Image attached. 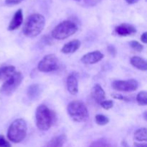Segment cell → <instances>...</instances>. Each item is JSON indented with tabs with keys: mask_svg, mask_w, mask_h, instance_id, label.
I'll use <instances>...</instances> for the list:
<instances>
[{
	"mask_svg": "<svg viewBox=\"0 0 147 147\" xmlns=\"http://www.w3.org/2000/svg\"><path fill=\"white\" fill-rule=\"evenodd\" d=\"M146 34H147V32H144L143 34H142V35L141 36V40H142V42L144 43V44H146V42H147Z\"/></svg>",
	"mask_w": 147,
	"mask_h": 147,
	"instance_id": "obj_30",
	"label": "cell"
},
{
	"mask_svg": "<svg viewBox=\"0 0 147 147\" xmlns=\"http://www.w3.org/2000/svg\"><path fill=\"white\" fill-rule=\"evenodd\" d=\"M75 1H80V0H75Z\"/></svg>",
	"mask_w": 147,
	"mask_h": 147,
	"instance_id": "obj_34",
	"label": "cell"
},
{
	"mask_svg": "<svg viewBox=\"0 0 147 147\" xmlns=\"http://www.w3.org/2000/svg\"><path fill=\"white\" fill-rule=\"evenodd\" d=\"M23 1H24V0H5V4L7 5L12 6L20 4Z\"/></svg>",
	"mask_w": 147,
	"mask_h": 147,
	"instance_id": "obj_27",
	"label": "cell"
},
{
	"mask_svg": "<svg viewBox=\"0 0 147 147\" xmlns=\"http://www.w3.org/2000/svg\"><path fill=\"white\" fill-rule=\"evenodd\" d=\"M0 147H11L9 142L4 138L3 135H0Z\"/></svg>",
	"mask_w": 147,
	"mask_h": 147,
	"instance_id": "obj_25",
	"label": "cell"
},
{
	"mask_svg": "<svg viewBox=\"0 0 147 147\" xmlns=\"http://www.w3.org/2000/svg\"><path fill=\"white\" fill-rule=\"evenodd\" d=\"M112 96H113V97L114 98L119 99V100H128L127 97H126V96H122V95L117 94V93H114V94H112Z\"/></svg>",
	"mask_w": 147,
	"mask_h": 147,
	"instance_id": "obj_28",
	"label": "cell"
},
{
	"mask_svg": "<svg viewBox=\"0 0 147 147\" xmlns=\"http://www.w3.org/2000/svg\"><path fill=\"white\" fill-rule=\"evenodd\" d=\"M146 113H147V112L146 111H145L144 113V120L145 121H146L147 120V118H146Z\"/></svg>",
	"mask_w": 147,
	"mask_h": 147,
	"instance_id": "obj_33",
	"label": "cell"
},
{
	"mask_svg": "<svg viewBox=\"0 0 147 147\" xmlns=\"http://www.w3.org/2000/svg\"><path fill=\"white\" fill-rule=\"evenodd\" d=\"M139 83L134 79L127 80H115L112 83V88L117 91L131 92L137 90Z\"/></svg>",
	"mask_w": 147,
	"mask_h": 147,
	"instance_id": "obj_8",
	"label": "cell"
},
{
	"mask_svg": "<svg viewBox=\"0 0 147 147\" xmlns=\"http://www.w3.org/2000/svg\"><path fill=\"white\" fill-rule=\"evenodd\" d=\"M139 1H140V0H126V2L129 4H135V3H137Z\"/></svg>",
	"mask_w": 147,
	"mask_h": 147,
	"instance_id": "obj_31",
	"label": "cell"
},
{
	"mask_svg": "<svg viewBox=\"0 0 147 147\" xmlns=\"http://www.w3.org/2000/svg\"><path fill=\"white\" fill-rule=\"evenodd\" d=\"M67 88L71 95H76L78 92V82L75 75L71 74L67 77Z\"/></svg>",
	"mask_w": 147,
	"mask_h": 147,
	"instance_id": "obj_14",
	"label": "cell"
},
{
	"mask_svg": "<svg viewBox=\"0 0 147 147\" xmlns=\"http://www.w3.org/2000/svg\"><path fill=\"white\" fill-rule=\"evenodd\" d=\"M59 67V60L54 54L45 56L37 65V69L42 73H50L57 70Z\"/></svg>",
	"mask_w": 147,
	"mask_h": 147,
	"instance_id": "obj_7",
	"label": "cell"
},
{
	"mask_svg": "<svg viewBox=\"0 0 147 147\" xmlns=\"http://www.w3.org/2000/svg\"><path fill=\"white\" fill-rule=\"evenodd\" d=\"M136 101L139 106H144L147 105V93L146 91L139 92L136 96Z\"/></svg>",
	"mask_w": 147,
	"mask_h": 147,
	"instance_id": "obj_20",
	"label": "cell"
},
{
	"mask_svg": "<svg viewBox=\"0 0 147 147\" xmlns=\"http://www.w3.org/2000/svg\"><path fill=\"white\" fill-rule=\"evenodd\" d=\"M100 105L103 109H106V110H109V109H112L113 106V102L111 100H103L101 103H100Z\"/></svg>",
	"mask_w": 147,
	"mask_h": 147,
	"instance_id": "obj_24",
	"label": "cell"
},
{
	"mask_svg": "<svg viewBox=\"0 0 147 147\" xmlns=\"http://www.w3.org/2000/svg\"><path fill=\"white\" fill-rule=\"evenodd\" d=\"M101 0H84V2L90 7H94L97 5Z\"/></svg>",
	"mask_w": 147,
	"mask_h": 147,
	"instance_id": "obj_26",
	"label": "cell"
},
{
	"mask_svg": "<svg viewBox=\"0 0 147 147\" xmlns=\"http://www.w3.org/2000/svg\"><path fill=\"white\" fill-rule=\"evenodd\" d=\"M78 26L73 22L65 20L57 24L52 31V37L55 40H65L78 31Z\"/></svg>",
	"mask_w": 147,
	"mask_h": 147,
	"instance_id": "obj_4",
	"label": "cell"
},
{
	"mask_svg": "<svg viewBox=\"0 0 147 147\" xmlns=\"http://www.w3.org/2000/svg\"><path fill=\"white\" fill-rule=\"evenodd\" d=\"M53 113L45 105H40L36 110L35 118L37 127L40 131H47L53 122Z\"/></svg>",
	"mask_w": 147,
	"mask_h": 147,
	"instance_id": "obj_3",
	"label": "cell"
},
{
	"mask_svg": "<svg viewBox=\"0 0 147 147\" xmlns=\"http://www.w3.org/2000/svg\"><path fill=\"white\" fill-rule=\"evenodd\" d=\"M23 80L20 72H15L6 80L0 88V93L4 96H11L16 91Z\"/></svg>",
	"mask_w": 147,
	"mask_h": 147,
	"instance_id": "obj_6",
	"label": "cell"
},
{
	"mask_svg": "<svg viewBox=\"0 0 147 147\" xmlns=\"http://www.w3.org/2000/svg\"><path fill=\"white\" fill-rule=\"evenodd\" d=\"M66 141L65 135H60L53 138L48 144V147H63Z\"/></svg>",
	"mask_w": 147,
	"mask_h": 147,
	"instance_id": "obj_18",
	"label": "cell"
},
{
	"mask_svg": "<svg viewBox=\"0 0 147 147\" xmlns=\"http://www.w3.org/2000/svg\"><path fill=\"white\" fill-rule=\"evenodd\" d=\"M91 96L95 101L97 102L98 103H100L104 100L106 98V93L101 86L99 84H96L92 88Z\"/></svg>",
	"mask_w": 147,
	"mask_h": 147,
	"instance_id": "obj_12",
	"label": "cell"
},
{
	"mask_svg": "<svg viewBox=\"0 0 147 147\" xmlns=\"http://www.w3.org/2000/svg\"><path fill=\"white\" fill-rule=\"evenodd\" d=\"M131 64L136 69L142 71H146L147 63L144 58L138 56H134L131 58Z\"/></svg>",
	"mask_w": 147,
	"mask_h": 147,
	"instance_id": "obj_15",
	"label": "cell"
},
{
	"mask_svg": "<svg viewBox=\"0 0 147 147\" xmlns=\"http://www.w3.org/2000/svg\"><path fill=\"white\" fill-rule=\"evenodd\" d=\"M14 73H15V67L13 65H7L0 67V80L9 78Z\"/></svg>",
	"mask_w": 147,
	"mask_h": 147,
	"instance_id": "obj_17",
	"label": "cell"
},
{
	"mask_svg": "<svg viewBox=\"0 0 147 147\" xmlns=\"http://www.w3.org/2000/svg\"><path fill=\"white\" fill-rule=\"evenodd\" d=\"M104 55L100 51H93L84 55L81 58V62L86 65H93L100 61Z\"/></svg>",
	"mask_w": 147,
	"mask_h": 147,
	"instance_id": "obj_9",
	"label": "cell"
},
{
	"mask_svg": "<svg viewBox=\"0 0 147 147\" xmlns=\"http://www.w3.org/2000/svg\"><path fill=\"white\" fill-rule=\"evenodd\" d=\"M23 22V14H22V10L21 9L17 10L14 14L12 20L10 22L8 26V30L9 31H13L21 26L22 23Z\"/></svg>",
	"mask_w": 147,
	"mask_h": 147,
	"instance_id": "obj_11",
	"label": "cell"
},
{
	"mask_svg": "<svg viewBox=\"0 0 147 147\" xmlns=\"http://www.w3.org/2000/svg\"><path fill=\"white\" fill-rule=\"evenodd\" d=\"M96 122L99 126H105L109 123V119L104 115L98 114L96 116Z\"/></svg>",
	"mask_w": 147,
	"mask_h": 147,
	"instance_id": "obj_21",
	"label": "cell"
},
{
	"mask_svg": "<svg viewBox=\"0 0 147 147\" xmlns=\"http://www.w3.org/2000/svg\"><path fill=\"white\" fill-rule=\"evenodd\" d=\"M136 147H147L146 144H135Z\"/></svg>",
	"mask_w": 147,
	"mask_h": 147,
	"instance_id": "obj_32",
	"label": "cell"
},
{
	"mask_svg": "<svg viewBox=\"0 0 147 147\" xmlns=\"http://www.w3.org/2000/svg\"><path fill=\"white\" fill-rule=\"evenodd\" d=\"M90 147H111V145L106 141L99 140L93 142Z\"/></svg>",
	"mask_w": 147,
	"mask_h": 147,
	"instance_id": "obj_23",
	"label": "cell"
},
{
	"mask_svg": "<svg viewBox=\"0 0 147 147\" xmlns=\"http://www.w3.org/2000/svg\"><path fill=\"white\" fill-rule=\"evenodd\" d=\"M115 32L120 36L126 37V36L132 35L136 32V30L133 25L129 24H121L117 26L115 29Z\"/></svg>",
	"mask_w": 147,
	"mask_h": 147,
	"instance_id": "obj_10",
	"label": "cell"
},
{
	"mask_svg": "<svg viewBox=\"0 0 147 147\" xmlns=\"http://www.w3.org/2000/svg\"><path fill=\"white\" fill-rule=\"evenodd\" d=\"M129 45L133 50L137 52H142L144 50V46L138 41H131L129 42Z\"/></svg>",
	"mask_w": 147,
	"mask_h": 147,
	"instance_id": "obj_22",
	"label": "cell"
},
{
	"mask_svg": "<svg viewBox=\"0 0 147 147\" xmlns=\"http://www.w3.org/2000/svg\"><path fill=\"white\" fill-rule=\"evenodd\" d=\"M27 126L25 121L22 119H17L10 124L7 131V138L14 143H20L26 137Z\"/></svg>",
	"mask_w": 147,
	"mask_h": 147,
	"instance_id": "obj_2",
	"label": "cell"
},
{
	"mask_svg": "<svg viewBox=\"0 0 147 147\" xmlns=\"http://www.w3.org/2000/svg\"><path fill=\"white\" fill-rule=\"evenodd\" d=\"M40 93H41V88L37 84L31 85L28 88L27 91V96L31 100H35L37 98H39Z\"/></svg>",
	"mask_w": 147,
	"mask_h": 147,
	"instance_id": "obj_16",
	"label": "cell"
},
{
	"mask_svg": "<svg viewBox=\"0 0 147 147\" xmlns=\"http://www.w3.org/2000/svg\"><path fill=\"white\" fill-rule=\"evenodd\" d=\"M135 140L140 142H146L147 141V129L146 128H140L134 132Z\"/></svg>",
	"mask_w": 147,
	"mask_h": 147,
	"instance_id": "obj_19",
	"label": "cell"
},
{
	"mask_svg": "<svg viewBox=\"0 0 147 147\" xmlns=\"http://www.w3.org/2000/svg\"><path fill=\"white\" fill-rule=\"evenodd\" d=\"M45 19L40 14H32L29 16L23 27V33L30 38L38 36L44 30Z\"/></svg>",
	"mask_w": 147,
	"mask_h": 147,
	"instance_id": "obj_1",
	"label": "cell"
},
{
	"mask_svg": "<svg viewBox=\"0 0 147 147\" xmlns=\"http://www.w3.org/2000/svg\"><path fill=\"white\" fill-rule=\"evenodd\" d=\"M108 50H109V53H110L113 56H115V55L116 54V50L113 46H109V47H108Z\"/></svg>",
	"mask_w": 147,
	"mask_h": 147,
	"instance_id": "obj_29",
	"label": "cell"
},
{
	"mask_svg": "<svg viewBox=\"0 0 147 147\" xmlns=\"http://www.w3.org/2000/svg\"><path fill=\"white\" fill-rule=\"evenodd\" d=\"M67 113L74 121L84 122L88 118V111L86 105L80 100H73L67 106Z\"/></svg>",
	"mask_w": 147,
	"mask_h": 147,
	"instance_id": "obj_5",
	"label": "cell"
},
{
	"mask_svg": "<svg viewBox=\"0 0 147 147\" xmlns=\"http://www.w3.org/2000/svg\"><path fill=\"white\" fill-rule=\"evenodd\" d=\"M81 45V42L78 40H73L69 42L66 43L63 48L61 49V52L64 54H71L74 53L80 48Z\"/></svg>",
	"mask_w": 147,
	"mask_h": 147,
	"instance_id": "obj_13",
	"label": "cell"
}]
</instances>
